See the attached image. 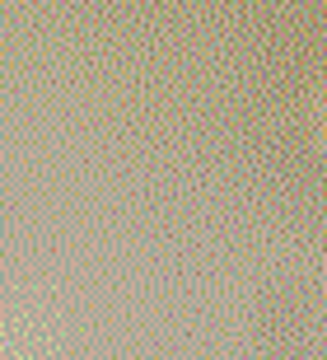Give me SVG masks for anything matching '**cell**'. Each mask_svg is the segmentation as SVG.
I'll list each match as a JSON object with an SVG mask.
<instances>
[{
	"mask_svg": "<svg viewBox=\"0 0 327 360\" xmlns=\"http://www.w3.org/2000/svg\"><path fill=\"white\" fill-rule=\"evenodd\" d=\"M281 122H290L309 146H327V52L304 61L281 103Z\"/></svg>",
	"mask_w": 327,
	"mask_h": 360,
	"instance_id": "cell-1",
	"label": "cell"
}]
</instances>
